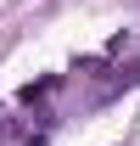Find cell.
Instances as JSON below:
<instances>
[{
	"instance_id": "7a4b0ae2",
	"label": "cell",
	"mask_w": 140,
	"mask_h": 146,
	"mask_svg": "<svg viewBox=\"0 0 140 146\" xmlns=\"http://www.w3.org/2000/svg\"><path fill=\"white\" fill-rule=\"evenodd\" d=\"M56 90H62V73H51V79H34V84H22V96H17V101H22L28 112H34V107H45V101H51Z\"/></svg>"
},
{
	"instance_id": "6da1fadb",
	"label": "cell",
	"mask_w": 140,
	"mask_h": 146,
	"mask_svg": "<svg viewBox=\"0 0 140 146\" xmlns=\"http://www.w3.org/2000/svg\"><path fill=\"white\" fill-rule=\"evenodd\" d=\"M123 90H140V62H123V68H112V73L101 79L95 101H112V96H123Z\"/></svg>"
}]
</instances>
